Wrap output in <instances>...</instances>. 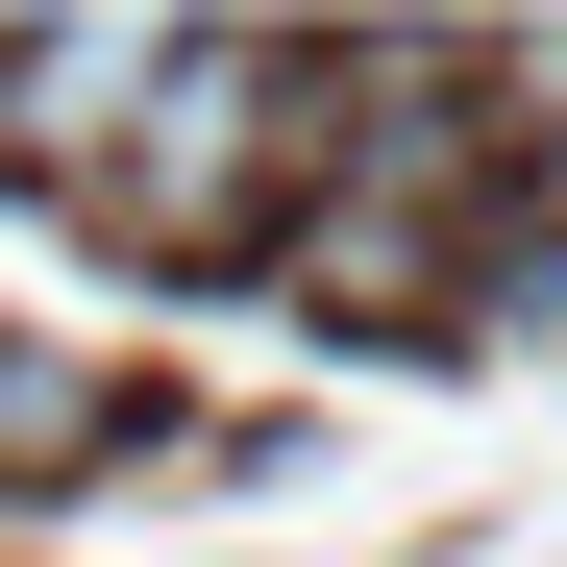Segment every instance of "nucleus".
Here are the masks:
<instances>
[{"label": "nucleus", "mask_w": 567, "mask_h": 567, "mask_svg": "<svg viewBox=\"0 0 567 567\" xmlns=\"http://www.w3.org/2000/svg\"><path fill=\"white\" fill-rule=\"evenodd\" d=\"M321 100V74L297 50H247V25H173V100L124 124V247H271V198H297V173L346 148V124H297Z\"/></svg>", "instance_id": "1"}, {"label": "nucleus", "mask_w": 567, "mask_h": 567, "mask_svg": "<svg viewBox=\"0 0 567 567\" xmlns=\"http://www.w3.org/2000/svg\"><path fill=\"white\" fill-rule=\"evenodd\" d=\"M0 444H25V468H50V444H100V370H0Z\"/></svg>", "instance_id": "3"}, {"label": "nucleus", "mask_w": 567, "mask_h": 567, "mask_svg": "<svg viewBox=\"0 0 567 567\" xmlns=\"http://www.w3.org/2000/svg\"><path fill=\"white\" fill-rule=\"evenodd\" d=\"M124 100H173V25H25L0 50V148L74 173V198H124Z\"/></svg>", "instance_id": "2"}]
</instances>
